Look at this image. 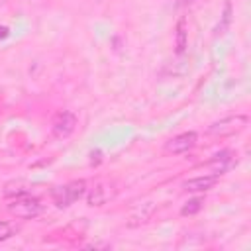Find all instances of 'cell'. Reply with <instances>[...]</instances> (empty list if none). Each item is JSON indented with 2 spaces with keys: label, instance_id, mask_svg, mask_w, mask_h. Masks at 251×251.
<instances>
[{
  "label": "cell",
  "instance_id": "obj_4",
  "mask_svg": "<svg viewBox=\"0 0 251 251\" xmlns=\"http://www.w3.org/2000/svg\"><path fill=\"white\" fill-rule=\"evenodd\" d=\"M75 127H76V116H75L73 112H69V110L59 112V114L55 116V120H53V126H51L53 135L59 137V139L69 137V135L75 131Z\"/></svg>",
  "mask_w": 251,
  "mask_h": 251
},
{
  "label": "cell",
  "instance_id": "obj_10",
  "mask_svg": "<svg viewBox=\"0 0 251 251\" xmlns=\"http://www.w3.org/2000/svg\"><path fill=\"white\" fill-rule=\"evenodd\" d=\"M202 206H204V200H202V198H192V200H188V202L182 206L180 214H182V216H194L196 212L202 210Z\"/></svg>",
  "mask_w": 251,
  "mask_h": 251
},
{
  "label": "cell",
  "instance_id": "obj_15",
  "mask_svg": "<svg viewBox=\"0 0 251 251\" xmlns=\"http://www.w3.org/2000/svg\"><path fill=\"white\" fill-rule=\"evenodd\" d=\"M180 2H182V4H190L192 0H180Z\"/></svg>",
  "mask_w": 251,
  "mask_h": 251
},
{
  "label": "cell",
  "instance_id": "obj_11",
  "mask_svg": "<svg viewBox=\"0 0 251 251\" xmlns=\"http://www.w3.org/2000/svg\"><path fill=\"white\" fill-rule=\"evenodd\" d=\"M229 22H231V4H229V2H226V4H224V16H222V24L216 27V33H224V31H226V27L229 25Z\"/></svg>",
  "mask_w": 251,
  "mask_h": 251
},
{
  "label": "cell",
  "instance_id": "obj_5",
  "mask_svg": "<svg viewBox=\"0 0 251 251\" xmlns=\"http://www.w3.org/2000/svg\"><path fill=\"white\" fill-rule=\"evenodd\" d=\"M196 139H198V135H196L194 131L178 133V135H175L173 139H169V141H167L165 151H167V153H173V155L186 153L188 149H192V147L196 145Z\"/></svg>",
  "mask_w": 251,
  "mask_h": 251
},
{
  "label": "cell",
  "instance_id": "obj_2",
  "mask_svg": "<svg viewBox=\"0 0 251 251\" xmlns=\"http://www.w3.org/2000/svg\"><path fill=\"white\" fill-rule=\"evenodd\" d=\"M249 124V118L245 114H235V116H226L218 122H214L210 127H208V133L210 135H218V137H226V135H233V133H239L247 127Z\"/></svg>",
  "mask_w": 251,
  "mask_h": 251
},
{
  "label": "cell",
  "instance_id": "obj_6",
  "mask_svg": "<svg viewBox=\"0 0 251 251\" xmlns=\"http://www.w3.org/2000/svg\"><path fill=\"white\" fill-rule=\"evenodd\" d=\"M218 182V175H204V176H196V178H188L182 182V188L186 192H206L210 188H214Z\"/></svg>",
  "mask_w": 251,
  "mask_h": 251
},
{
  "label": "cell",
  "instance_id": "obj_14",
  "mask_svg": "<svg viewBox=\"0 0 251 251\" xmlns=\"http://www.w3.org/2000/svg\"><path fill=\"white\" fill-rule=\"evenodd\" d=\"M8 37V27H0V39Z\"/></svg>",
  "mask_w": 251,
  "mask_h": 251
},
{
  "label": "cell",
  "instance_id": "obj_12",
  "mask_svg": "<svg viewBox=\"0 0 251 251\" xmlns=\"http://www.w3.org/2000/svg\"><path fill=\"white\" fill-rule=\"evenodd\" d=\"M4 194L6 196H22V194H25V188H24V182H10V184H6V190H4Z\"/></svg>",
  "mask_w": 251,
  "mask_h": 251
},
{
  "label": "cell",
  "instance_id": "obj_3",
  "mask_svg": "<svg viewBox=\"0 0 251 251\" xmlns=\"http://www.w3.org/2000/svg\"><path fill=\"white\" fill-rule=\"evenodd\" d=\"M43 210L41 202L35 198V196H27V194H22V196H16L10 204H8V212L16 218H22V220H31L35 216H39Z\"/></svg>",
  "mask_w": 251,
  "mask_h": 251
},
{
  "label": "cell",
  "instance_id": "obj_13",
  "mask_svg": "<svg viewBox=\"0 0 251 251\" xmlns=\"http://www.w3.org/2000/svg\"><path fill=\"white\" fill-rule=\"evenodd\" d=\"M14 233V229H12V226L8 224V222H0V241H4V239H8L10 235Z\"/></svg>",
  "mask_w": 251,
  "mask_h": 251
},
{
  "label": "cell",
  "instance_id": "obj_9",
  "mask_svg": "<svg viewBox=\"0 0 251 251\" xmlns=\"http://www.w3.org/2000/svg\"><path fill=\"white\" fill-rule=\"evenodd\" d=\"M229 163H231V153L229 151H224V153H218L208 165L214 169V175H220V173H224L229 167Z\"/></svg>",
  "mask_w": 251,
  "mask_h": 251
},
{
  "label": "cell",
  "instance_id": "obj_1",
  "mask_svg": "<svg viewBox=\"0 0 251 251\" xmlns=\"http://www.w3.org/2000/svg\"><path fill=\"white\" fill-rule=\"evenodd\" d=\"M86 190V182L84 180H71L63 186H55L51 190V198L59 208H67L73 202H76Z\"/></svg>",
  "mask_w": 251,
  "mask_h": 251
},
{
  "label": "cell",
  "instance_id": "obj_8",
  "mask_svg": "<svg viewBox=\"0 0 251 251\" xmlns=\"http://www.w3.org/2000/svg\"><path fill=\"white\" fill-rule=\"evenodd\" d=\"M112 196V192L106 188V184H96L92 190H90V194H88V204L90 206H102L108 198Z\"/></svg>",
  "mask_w": 251,
  "mask_h": 251
},
{
  "label": "cell",
  "instance_id": "obj_7",
  "mask_svg": "<svg viewBox=\"0 0 251 251\" xmlns=\"http://www.w3.org/2000/svg\"><path fill=\"white\" fill-rule=\"evenodd\" d=\"M175 47H176V55H182L188 47V29H186V20L180 18L176 22L175 27Z\"/></svg>",
  "mask_w": 251,
  "mask_h": 251
}]
</instances>
